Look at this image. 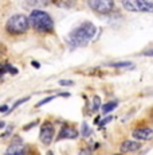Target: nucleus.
I'll use <instances>...</instances> for the list:
<instances>
[{"label": "nucleus", "mask_w": 153, "mask_h": 155, "mask_svg": "<svg viewBox=\"0 0 153 155\" xmlns=\"http://www.w3.org/2000/svg\"><path fill=\"white\" fill-rule=\"evenodd\" d=\"M97 28L92 22H83L81 26H78L75 30H73L67 37V42L71 47H83L93 39L95 35Z\"/></svg>", "instance_id": "obj_1"}, {"label": "nucleus", "mask_w": 153, "mask_h": 155, "mask_svg": "<svg viewBox=\"0 0 153 155\" xmlns=\"http://www.w3.org/2000/svg\"><path fill=\"white\" fill-rule=\"evenodd\" d=\"M28 22H30L31 27L38 32L48 34V32L54 31V20L46 11L32 10L28 16Z\"/></svg>", "instance_id": "obj_2"}, {"label": "nucleus", "mask_w": 153, "mask_h": 155, "mask_svg": "<svg viewBox=\"0 0 153 155\" xmlns=\"http://www.w3.org/2000/svg\"><path fill=\"white\" fill-rule=\"evenodd\" d=\"M28 27H30L28 18L23 14L12 15V16L7 20V23H5V30H7V32L8 34H12V35L24 34L28 30Z\"/></svg>", "instance_id": "obj_3"}, {"label": "nucleus", "mask_w": 153, "mask_h": 155, "mask_svg": "<svg viewBox=\"0 0 153 155\" xmlns=\"http://www.w3.org/2000/svg\"><path fill=\"white\" fill-rule=\"evenodd\" d=\"M122 7L130 12H153V0H122Z\"/></svg>", "instance_id": "obj_4"}, {"label": "nucleus", "mask_w": 153, "mask_h": 155, "mask_svg": "<svg viewBox=\"0 0 153 155\" xmlns=\"http://www.w3.org/2000/svg\"><path fill=\"white\" fill-rule=\"evenodd\" d=\"M89 7L98 14H110L114 10V0H89Z\"/></svg>", "instance_id": "obj_5"}, {"label": "nucleus", "mask_w": 153, "mask_h": 155, "mask_svg": "<svg viewBox=\"0 0 153 155\" xmlns=\"http://www.w3.org/2000/svg\"><path fill=\"white\" fill-rule=\"evenodd\" d=\"M54 134H55V130H54V124L51 121H45L40 127V132H39V139L40 142L43 143L45 146H48L50 143L52 142L54 139Z\"/></svg>", "instance_id": "obj_6"}, {"label": "nucleus", "mask_w": 153, "mask_h": 155, "mask_svg": "<svg viewBox=\"0 0 153 155\" xmlns=\"http://www.w3.org/2000/svg\"><path fill=\"white\" fill-rule=\"evenodd\" d=\"M132 136L141 142L151 140V139H153V130L149 127H137L136 130H133Z\"/></svg>", "instance_id": "obj_7"}, {"label": "nucleus", "mask_w": 153, "mask_h": 155, "mask_svg": "<svg viewBox=\"0 0 153 155\" xmlns=\"http://www.w3.org/2000/svg\"><path fill=\"white\" fill-rule=\"evenodd\" d=\"M79 135L78 130L71 126H63L61 128L59 134H58L57 140H62V139H76Z\"/></svg>", "instance_id": "obj_8"}, {"label": "nucleus", "mask_w": 153, "mask_h": 155, "mask_svg": "<svg viewBox=\"0 0 153 155\" xmlns=\"http://www.w3.org/2000/svg\"><path fill=\"white\" fill-rule=\"evenodd\" d=\"M141 148V143L140 142H134V140H123L121 143V153H134L138 151Z\"/></svg>", "instance_id": "obj_9"}, {"label": "nucleus", "mask_w": 153, "mask_h": 155, "mask_svg": "<svg viewBox=\"0 0 153 155\" xmlns=\"http://www.w3.org/2000/svg\"><path fill=\"white\" fill-rule=\"evenodd\" d=\"M51 2L54 3L57 7H59V8H67V10L73 8L76 4V0H51Z\"/></svg>", "instance_id": "obj_10"}, {"label": "nucleus", "mask_w": 153, "mask_h": 155, "mask_svg": "<svg viewBox=\"0 0 153 155\" xmlns=\"http://www.w3.org/2000/svg\"><path fill=\"white\" fill-rule=\"evenodd\" d=\"M26 3L31 7H43V5L48 4L50 0H26Z\"/></svg>", "instance_id": "obj_11"}, {"label": "nucleus", "mask_w": 153, "mask_h": 155, "mask_svg": "<svg viewBox=\"0 0 153 155\" xmlns=\"http://www.w3.org/2000/svg\"><path fill=\"white\" fill-rule=\"evenodd\" d=\"M108 66H111V68H132L130 61H120V62H111V64H108Z\"/></svg>", "instance_id": "obj_12"}, {"label": "nucleus", "mask_w": 153, "mask_h": 155, "mask_svg": "<svg viewBox=\"0 0 153 155\" xmlns=\"http://www.w3.org/2000/svg\"><path fill=\"white\" fill-rule=\"evenodd\" d=\"M116 108H117V101H109V103H106L104 107H102V112L108 113V112H111Z\"/></svg>", "instance_id": "obj_13"}, {"label": "nucleus", "mask_w": 153, "mask_h": 155, "mask_svg": "<svg viewBox=\"0 0 153 155\" xmlns=\"http://www.w3.org/2000/svg\"><path fill=\"white\" fill-rule=\"evenodd\" d=\"M99 107H101V99L98 96L93 97V111H98Z\"/></svg>", "instance_id": "obj_14"}, {"label": "nucleus", "mask_w": 153, "mask_h": 155, "mask_svg": "<svg viewBox=\"0 0 153 155\" xmlns=\"http://www.w3.org/2000/svg\"><path fill=\"white\" fill-rule=\"evenodd\" d=\"M28 100H30V97H28V96H27V97H23V99H20V100H17L16 103L12 105V108H11V109H8V111H10V112H11V111H14V109H15V108H17V107H19V105H22L23 103H26V101H28Z\"/></svg>", "instance_id": "obj_15"}, {"label": "nucleus", "mask_w": 153, "mask_h": 155, "mask_svg": "<svg viewBox=\"0 0 153 155\" xmlns=\"http://www.w3.org/2000/svg\"><path fill=\"white\" fill-rule=\"evenodd\" d=\"M4 66H5V70L8 71V73H11V74H17V69L15 66H12L11 64H8V62H5L4 64Z\"/></svg>", "instance_id": "obj_16"}, {"label": "nucleus", "mask_w": 153, "mask_h": 155, "mask_svg": "<svg viewBox=\"0 0 153 155\" xmlns=\"http://www.w3.org/2000/svg\"><path fill=\"white\" fill-rule=\"evenodd\" d=\"M90 132H92V131H90V128L87 127V124L86 123H83L82 124V136H85V138H87V136L90 135Z\"/></svg>", "instance_id": "obj_17"}, {"label": "nucleus", "mask_w": 153, "mask_h": 155, "mask_svg": "<svg viewBox=\"0 0 153 155\" xmlns=\"http://www.w3.org/2000/svg\"><path fill=\"white\" fill-rule=\"evenodd\" d=\"M78 155H93V153H92V150H90V148L83 147V148H81V150H79Z\"/></svg>", "instance_id": "obj_18"}, {"label": "nucleus", "mask_w": 153, "mask_h": 155, "mask_svg": "<svg viewBox=\"0 0 153 155\" xmlns=\"http://www.w3.org/2000/svg\"><path fill=\"white\" fill-rule=\"evenodd\" d=\"M73 84H74V82H73L71 81V80H61V81H59V85H73Z\"/></svg>", "instance_id": "obj_19"}, {"label": "nucleus", "mask_w": 153, "mask_h": 155, "mask_svg": "<svg viewBox=\"0 0 153 155\" xmlns=\"http://www.w3.org/2000/svg\"><path fill=\"white\" fill-rule=\"evenodd\" d=\"M111 120V116H109V117H106V119H104V120H102L101 121V123H99V126H101V127H104L105 126V124H108L109 123V121H110Z\"/></svg>", "instance_id": "obj_20"}, {"label": "nucleus", "mask_w": 153, "mask_h": 155, "mask_svg": "<svg viewBox=\"0 0 153 155\" xmlns=\"http://www.w3.org/2000/svg\"><path fill=\"white\" fill-rule=\"evenodd\" d=\"M142 54H144V55H148V57H153V49L146 50V51H144Z\"/></svg>", "instance_id": "obj_21"}, {"label": "nucleus", "mask_w": 153, "mask_h": 155, "mask_svg": "<svg viewBox=\"0 0 153 155\" xmlns=\"http://www.w3.org/2000/svg\"><path fill=\"white\" fill-rule=\"evenodd\" d=\"M4 73H7V70H5V66H4V65H0V77H2Z\"/></svg>", "instance_id": "obj_22"}, {"label": "nucleus", "mask_w": 153, "mask_h": 155, "mask_svg": "<svg viewBox=\"0 0 153 155\" xmlns=\"http://www.w3.org/2000/svg\"><path fill=\"white\" fill-rule=\"evenodd\" d=\"M0 112H8V105H0Z\"/></svg>", "instance_id": "obj_23"}, {"label": "nucleus", "mask_w": 153, "mask_h": 155, "mask_svg": "<svg viewBox=\"0 0 153 155\" xmlns=\"http://www.w3.org/2000/svg\"><path fill=\"white\" fill-rule=\"evenodd\" d=\"M31 65H32V66H35V68H39V64H38V62H34V61H32Z\"/></svg>", "instance_id": "obj_24"}, {"label": "nucleus", "mask_w": 153, "mask_h": 155, "mask_svg": "<svg viewBox=\"0 0 153 155\" xmlns=\"http://www.w3.org/2000/svg\"><path fill=\"white\" fill-rule=\"evenodd\" d=\"M46 155H54V153H52V151H47Z\"/></svg>", "instance_id": "obj_25"}, {"label": "nucleus", "mask_w": 153, "mask_h": 155, "mask_svg": "<svg viewBox=\"0 0 153 155\" xmlns=\"http://www.w3.org/2000/svg\"><path fill=\"white\" fill-rule=\"evenodd\" d=\"M4 127V121H0V128Z\"/></svg>", "instance_id": "obj_26"}, {"label": "nucleus", "mask_w": 153, "mask_h": 155, "mask_svg": "<svg viewBox=\"0 0 153 155\" xmlns=\"http://www.w3.org/2000/svg\"><path fill=\"white\" fill-rule=\"evenodd\" d=\"M114 155H122V154H114Z\"/></svg>", "instance_id": "obj_27"}]
</instances>
